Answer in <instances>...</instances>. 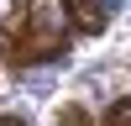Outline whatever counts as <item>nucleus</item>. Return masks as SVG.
Returning a JSON list of instances; mask_svg holds the SVG:
<instances>
[{
	"mask_svg": "<svg viewBox=\"0 0 131 126\" xmlns=\"http://www.w3.org/2000/svg\"><path fill=\"white\" fill-rule=\"evenodd\" d=\"M63 47H68V32H63L58 10H52L47 0H31L26 16H21V26L5 37V52H10V63H16V68L47 63V58H58Z\"/></svg>",
	"mask_w": 131,
	"mask_h": 126,
	"instance_id": "f257e3e1",
	"label": "nucleus"
},
{
	"mask_svg": "<svg viewBox=\"0 0 131 126\" xmlns=\"http://www.w3.org/2000/svg\"><path fill=\"white\" fill-rule=\"evenodd\" d=\"M0 126H21V121H0Z\"/></svg>",
	"mask_w": 131,
	"mask_h": 126,
	"instance_id": "423d86ee",
	"label": "nucleus"
},
{
	"mask_svg": "<svg viewBox=\"0 0 131 126\" xmlns=\"http://www.w3.org/2000/svg\"><path fill=\"white\" fill-rule=\"evenodd\" d=\"M63 10H68L73 32H84V37H100L110 26V0H63Z\"/></svg>",
	"mask_w": 131,
	"mask_h": 126,
	"instance_id": "f03ea898",
	"label": "nucleus"
},
{
	"mask_svg": "<svg viewBox=\"0 0 131 126\" xmlns=\"http://www.w3.org/2000/svg\"><path fill=\"white\" fill-rule=\"evenodd\" d=\"M52 126H94V121L84 116V105H63V110H58V121H52Z\"/></svg>",
	"mask_w": 131,
	"mask_h": 126,
	"instance_id": "20e7f679",
	"label": "nucleus"
},
{
	"mask_svg": "<svg viewBox=\"0 0 131 126\" xmlns=\"http://www.w3.org/2000/svg\"><path fill=\"white\" fill-rule=\"evenodd\" d=\"M26 5H31V0H0V32H5V37H10V32L21 26V16H26Z\"/></svg>",
	"mask_w": 131,
	"mask_h": 126,
	"instance_id": "7ed1b4c3",
	"label": "nucleus"
},
{
	"mask_svg": "<svg viewBox=\"0 0 131 126\" xmlns=\"http://www.w3.org/2000/svg\"><path fill=\"white\" fill-rule=\"evenodd\" d=\"M105 121H110V126H131V94L110 105V116H105Z\"/></svg>",
	"mask_w": 131,
	"mask_h": 126,
	"instance_id": "39448f33",
	"label": "nucleus"
}]
</instances>
